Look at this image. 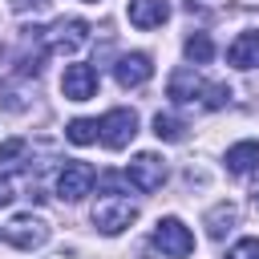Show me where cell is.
<instances>
[{
    "instance_id": "6da1fadb",
    "label": "cell",
    "mask_w": 259,
    "mask_h": 259,
    "mask_svg": "<svg viewBox=\"0 0 259 259\" xmlns=\"http://www.w3.org/2000/svg\"><path fill=\"white\" fill-rule=\"evenodd\" d=\"M166 93H170V101H178V105H186V101H202L206 109H223V105L231 101V89H227V85H219V81H202V77H194L190 69L170 73Z\"/></svg>"
},
{
    "instance_id": "7a4b0ae2",
    "label": "cell",
    "mask_w": 259,
    "mask_h": 259,
    "mask_svg": "<svg viewBox=\"0 0 259 259\" xmlns=\"http://www.w3.org/2000/svg\"><path fill=\"white\" fill-rule=\"evenodd\" d=\"M134 219H138V206L125 194H113V190L97 194V202H93V227L101 235H121Z\"/></svg>"
},
{
    "instance_id": "3957f363",
    "label": "cell",
    "mask_w": 259,
    "mask_h": 259,
    "mask_svg": "<svg viewBox=\"0 0 259 259\" xmlns=\"http://www.w3.org/2000/svg\"><path fill=\"white\" fill-rule=\"evenodd\" d=\"M32 36L40 40L45 53H77L89 40V24L77 20V16H69V20H57L49 28H32Z\"/></svg>"
},
{
    "instance_id": "277c9868",
    "label": "cell",
    "mask_w": 259,
    "mask_h": 259,
    "mask_svg": "<svg viewBox=\"0 0 259 259\" xmlns=\"http://www.w3.org/2000/svg\"><path fill=\"white\" fill-rule=\"evenodd\" d=\"M138 134V113L134 109H109L101 121H97V138L109 146V150H125Z\"/></svg>"
},
{
    "instance_id": "5b68a950",
    "label": "cell",
    "mask_w": 259,
    "mask_h": 259,
    "mask_svg": "<svg viewBox=\"0 0 259 259\" xmlns=\"http://www.w3.org/2000/svg\"><path fill=\"white\" fill-rule=\"evenodd\" d=\"M125 178H130L134 190L154 194V190H162V182H166V162H162L158 154H138V158L125 166Z\"/></svg>"
},
{
    "instance_id": "8992f818",
    "label": "cell",
    "mask_w": 259,
    "mask_h": 259,
    "mask_svg": "<svg viewBox=\"0 0 259 259\" xmlns=\"http://www.w3.org/2000/svg\"><path fill=\"white\" fill-rule=\"evenodd\" d=\"M93 166L89 162H65L61 166V174H57V194L65 198V202H81L89 190H93Z\"/></svg>"
},
{
    "instance_id": "52a82bcc",
    "label": "cell",
    "mask_w": 259,
    "mask_h": 259,
    "mask_svg": "<svg viewBox=\"0 0 259 259\" xmlns=\"http://www.w3.org/2000/svg\"><path fill=\"white\" fill-rule=\"evenodd\" d=\"M154 247H162V255H170V259H186V255L194 251V235H190L178 219H158V227H154Z\"/></svg>"
},
{
    "instance_id": "ba28073f",
    "label": "cell",
    "mask_w": 259,
    "mask_h": 259,
    "mask_svg": "<svg viewBox=\"0 0 259 259\" xmlns=\"http://www.w3.org/2000/svg\"><path fill=\"white\" fill-rule=\"evenodd\" d=\"M4 239H8L12 247H20V251H32V247H40V243L49 239V223L36 219V214H16V219L4 227Z\"/></svg>"
},
{
    "instance_id": "9c48e42d",
    "label": "cell",
    "mask_w": 259,
    "mask_h": 259,
    "mask_svg": "<svg viewBox=\"0 0 259 259\" xmlns=\"http://www.w3.org/2000/svg\"><path fill=\"white\" fill-rule=\"evenodd\" d=\"M61 93H65V101H89L97 93V69L93 65H69L61 77Z\"/></svg>"
},
{
    "instance_id": "30bf717a",
    "label": "cell",
    "mask_w": 259,
    "mask_h": 259,
    "mask_svg": "<svg viewBox=\"0 0 259 259\" xmlns=\"http://www.w3.org/2000/svg\"><path fill=\"white\" fill-rule=\"evenodd\" d=\"M150 73H154V65H150L146 53H125V57H117V65H113V77H117L121 89H138V85H146Z\"/></svg>"
},
{
    "instance_id": "8fae6325",
    "label": "cell",
    "mask_w": 259,
    "mask_h": 259,
    "mask_svg": "<svg viewBox=\"0 0 259 259\" xmlns=\"http://www.w3.org/2000/svg\"><path fill=\"white\" fill-rule=\"evenodd\" d=\"M166 16H170L166 0H130V24L134 28H158V24H166Z\"/></svg>"
},
{
    "instance_id": "7c38bea8",
    "label": "cell",
    "mask_w": 259,
    "mask_h": 259,
    "mask_svg": "<svg viewBox=\"0 0 259 259\" xmlns=\"http://www.w3.org/2000/svg\"><path fill=\"white\" fill-rule=\"evenodd\" d=\"M227 61L235 69H255L259 65V32H239L227 49Z\"/></svg>"
},
{
    "instance_id": "4fadbf2b",
    "label": "cell",
    "mask_w": 259,
    "mask_h": 259,
    "mask_svg": "<svg viewBox=\"0 0 259 259\" xmlns=\"http://www.w3.org/2000/svg\"><path fill=\"white\" fill-rule=\"evenodd\" d=\"M259 166V142H239L227 150V170L231 174H251Z\"/></svg>"
},
{
    "instance_id": "5bb4252c",
    "label": "cell",
    "mask_w": 259,
    "mask_h": 259,
    "mask_svg": "<svg viewBox=\"0 0 259 259\" xmlns=\"http://www.w3.org/2000/svg\"><path fill=\"white\" fill-rule=\"evenodd\" d=\"M235 219H239V210H235L231 202H219V206L206 214V235H210V239H223V235L235 227Z\"/></svg>"
},
{
    "instance_id": "9a60e30c",
    "label": "cell",
    "mask_w": 259,
    "mask_h": 259,
    "mask_svg": "<svg viewBox=\"0 0 259 259\" xmlns=\"http://www.w3.org/2000/svg\"><path fill=\"white\" fill-rule=\"evenodd\" d=\"M154 134L162 142H182L186 138V121L174 117V113H154Z\"/></svg>"
},
{
    "instance_id": "2e32d148",
    "label": "cell",
    "mask_w": 259,
    "mask_h": 259,
    "mask_svg": "<svg viewBox=\"0 0 259 259\" xmlns=\"http://www.w3.org/2000/svg\"><path fill=\"white\" fill-rule=\"evenodd\" d=\"M186 61H194V65H206L210 57H214V45H210V36L206 32H194V36H186Z\"/></svg>"
},
{
    "instance_id": "e0dca14e",
    "label": "cell",
    "mask_w": 259,
    "mask_h": 259,
    "mask_svg": "<svg viewBox=\"0 0 259 259\" xmlns=\"http://www.w3.org/2000/svg\"><path fill=\"white\" fill-rule=\"evenodd\" d=\"M65 138H69L73 146H89V142H97V121H89V117H73V121L65 125Z\"/></svg>"
},
{
    "instance_id": "ac0fdd59",
    "label": "cell",
    "mask_w": 259,
    "mask_h": 259,
    "mask_svg": "<svg viewBox=\"0 0 259 259\" xmlns=\"http://www.w3.org/2000/svg\"><path fill=\"white\" fill-rule=\"evenodd\" d=\"M28 150V142L24 138H12V142H4L0 146V170H8V166H16V158Z\"/></svg>"
},
{
    "instance_id": "d6986e66",
    "label": "cell",
    "mask_w": 259,
    "mask_h": 259,
    "mask_svg": "<svg viewBox=\"0 0 259 259\" xmlns=\"http://www.w3.org/2000/svg\"><path fill=\"white\" fill-rule=\"evenodd\" d=\"M227 259H259V239H239L227 251Z\"/></svg>"
},
{
    "instance_id": "ffe728a7",
    "label": "cell",
    "mask_w": 259,
    "mask_h": 259,
    "mask_svg": "<svg viewBox=\"0 0 259 259\" xmlns=\"http://www.w3.org/2000/svg\"><path fill=\"white\" fill-rule=\"evenodd\" d=\"M12 198H16V186H12V178L0 170V206H8Z\"/></svg>"
},
{
    "instance_id": "44dd1931",
    "label": "cell",
    "mask_w": 259,
    "mask_h": 259,
    "mask_svg": "<svg viewBox=\"0 0 259 259\" xmlns=\"http://www.w3.org/2000/svg\"><path fill=\"white\" fill-rule=\"evenodd\" d=\"M45 4H49V0H12L16 12H24V8H45Z\"/></svg>"
},
{
    "instance_id": "7402d4cb",
    "label": "cell",
    "mask_w": 259,
    "mask_h": 259,
    "mask_svg": "<svg viewBox=\"0 0 259 259\" xmlns=\"http://www.w3.org/2000/svg\"><path fill=\"white\" fill-rule=\"evenodd\" d=\"M255 210H259V190H255Z\"/></svg>"
}]
</instances>
